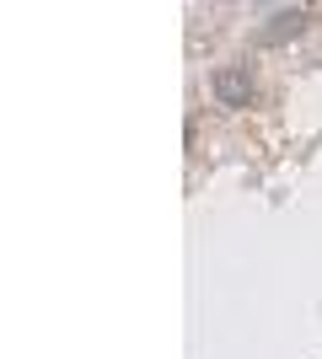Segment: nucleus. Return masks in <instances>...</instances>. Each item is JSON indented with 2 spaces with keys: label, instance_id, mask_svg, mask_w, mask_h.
Wrapping results in <instances>:
<instances>
[{
  "label": "nucleus",
  "instance_id": "obj_1",
  "mask_svg": "<svg viewBox=\"0 0 322 359\" xmlns=\"http://www.w3.org/2000/svg\"><path fill=\"white\" fill-rule=\"evenodd\" d=\"M215 97H220L226 107H247V97H253L247 70H215Z\"/></svg>",
  "mask_w": 322,
  "mask_h": 359
}]
</instances>
